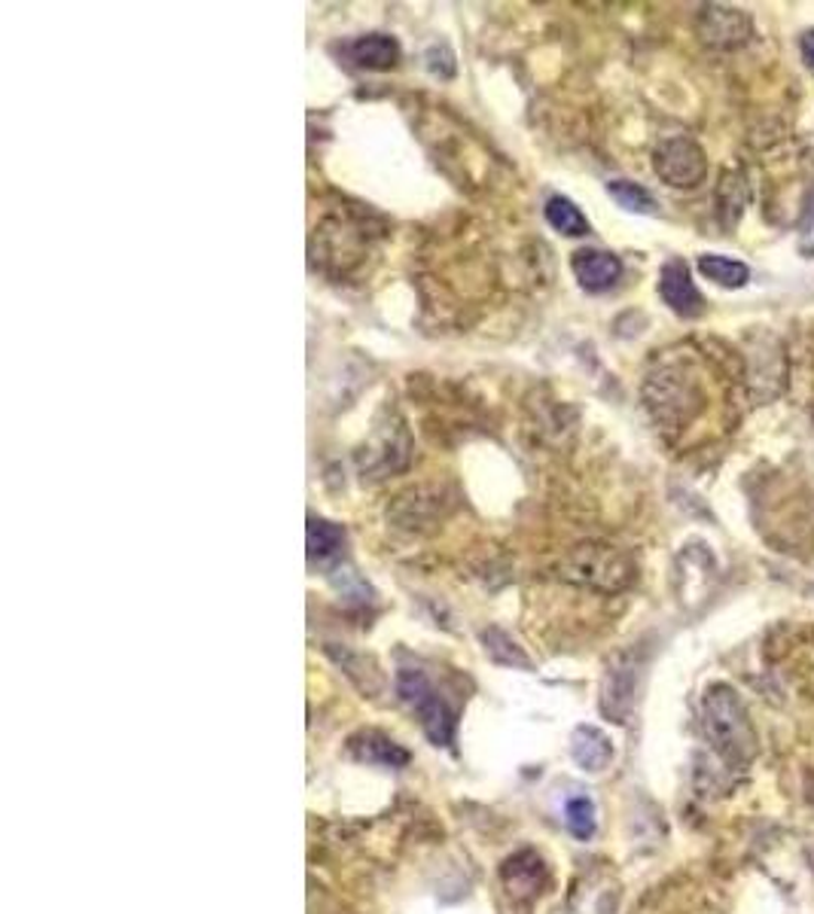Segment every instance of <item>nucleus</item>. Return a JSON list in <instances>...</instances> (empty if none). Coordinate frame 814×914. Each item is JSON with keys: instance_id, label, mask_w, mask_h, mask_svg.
Here are the masks:
<instances>
[{"instance_id": "f257e3e1", "label": "nucleus", "mask_w": 814, "mask_h": 914, "mask_svg": "<svg viewBox=\"0 0 814 914\" xmlns=\"http://www.w3.org/2000/svg\"><path fill=\"white\" fill-rule=\"evenodd\" d=\"M702 726H705V738L714 747V753L732 769H748L760 753L748 707L726 683L708 686L705 701H702Z\"/></svg>"}, {"instance_id": "f03ea898", "label": "nucleus", "mask_w": 814, "mask_h": 914, "mask_svg": "<svg viewBox=\"0 0 814 914\" xmlns=\"http://www.w3.org/2000/svg\"><path fill=\"white\" fill-rule=\"evenodd\" d=\"M562 576L567 583L595 588V591H622L634 583V562L626 552L605 543H583L571 548L562 562Z\"/></svg>"}, {"instance_id": "7ed1b4c3", "label": "nucleus", "mask_w": 814, "mask_h": 914, "mask_svg": "<svg viewBox=\"0 0 814 914\" xmlns=\"http://www.w3.org/2000/svg\"><path fill=\"white\" fill-rule=\"evenodd\" d=\"M397 693H400V698L419 714L421 729H424V735H427L436 747L452 744V738H455V714H452V707L436 695L431 679L424 677V671L403 667V671L397 674Z\"/></svg>"}, {"instance_id": "20e7f679", "label": "nucleus", "mask_w": 814, "mask_h": 914, "mask_svg": "<svg viewBox=\"0 0 814 914\" xmlns=\"http://www.w3.org/2000/svg\"><path fill=\"white\" fill-rule=\"evenodd\" d=\"M653 168L659 181H665L674 189H696L708 177V156L693 138H665L653 150Z\"/></svg>"}, {"instance_id": "39448f33", "label": "nucleus", "mask_w": 814, "mask_h": 914, "mask_svg": "<svg viewBox=\"0 0 814 914\" xmlns=\"http://www.w3.org/2000/svg\"><path fill=\"white\" fill-rule=\"evenodd\" d=\"M638 659L634 653L614 655V662L607 665L605 686H601V714L614 722H629L638 698Z\"/></svg>"}, {"instance_id": "423d86ee", "label": "nucleus", "mask_w": 814, "mask_h": 914, "mask_svg": "<svg viewBox=\"0 0 814 914\" xmlns=\"http://www.w3.org/2000/svg\"><path fill=\"white\" fill-rule=\"evenodd\" d=\"M659 296L665 300L671 312L681 317H702L705 314V296L693 284L690 265L683 260H669L659 272Z\"/></svg>"}, {"instance_id": "0eeeda50", "label": "nucleus", "mask_w": 814, "mask_h": 914, "mask_svg": "<svg viewBox=\"0 0 814 914\" xmlns=\"http://www.w3.org/2000/svg\"><path fill=\"white\" fill-rule=\"evenodd\" d=\"M698 37L717 50H736L750 37V19L732 7H705L698 15Z\"/></svg>"}, {"instance_id": "6e6552de", "label": "nucleus", "mask_w": 814, "mask_h": 914, "mask_svg": "<svg viewBox=\"0 0 814 914\" xmlns=\"http://www.w3.org/2000/svg\"><path fill=\"white\" fill-rule=\"evenodd\" d=\"M571 269H574L579 287L589 290V293H605L619 281L622 262L607 250H577L574 260H571Z\"/></svg>"}, {"instance_id": "1a4fd4ad", "label": "nucleus", "mask_w": 814, "mask_h": 914, "mask_svg": "<svg viewBox=\"0 0 814 914\" xmlns=\"http://www.w3.org/2000/svg\"><path fill=\"white\" fill-rule=\"evenodd\" d=\"M571 757L583 771L601 774L614 762V741L595 726H577L571 735Z\"/></svg>"}, {"instance_id": "9d476101", "label": "nucleus", "mask_w": 814, "mask_h": 914, "mask_svg": "<svg viewBox=\"0 0 814 914\" xmlns=\"http://www.w3.org/2000/svg\"><path fill=\"white\" fill-rule=\"evenodd\" d=\"M503 884H507V893H510L512 900L538 896L540 884H543V862H540L538 853L522 850L512 860H507V866H503Z\"/></svg>"}, {"instance_id": "9b49d317", "label": "nucleus", "mask_w": 814, "mask_h": 914, "mask_svg": "<svg viewBox=\"0 0 814 914\" xmlns=\"http://www.w3.org/2000/svg\"><path fill=\"white\" fill-rule=\"evenodd\" d=\"M348 55L355 58V65L372 67V70H384V67H394L400 58V46L394 37L388 34H367V37H357L348 46Z\"/></svg>"}, {"instance_id": "f8f14e48", "label": "nucleus", "mask_w": 814, "mask_h": 914, "mask_svg": "<svg viewBox=\"0 0 814 914\" xmlns=\"http://www.w3.org/2000/svg\"><path fill=\"white\" fill-rule=\"evenodd\" d=\"M355 753L360 759H367L372 765H381V769H403L409 765V750L384 738V735H376V731H367L360 735L355 741Z\"/></svg>"}, {"instance_id": "ddd939ff", "label": "nucleus", "mask_w": 814, "mask_h": 914, "mask_svg": "<svg viewBox=\"0 0 814 914\" xmlns=\"http://www.w3.org/2000/svg\"><path fill=\"white\" fill-rule=\"evenodd\" d=\"M750 189L745 174L738 171H726L720 177V186H717V208H720V217L726 226H736L745 214V205H748Z\"/></svg>"}, {"instance_id": "4468645a", "label": "nucleus", "mask_w": 814, "mask_h": 914, "mask_svg": "<svg viewBox=\"0 0 814 914\" xmlns=\"http://www.w3.org/2000/svg\"><path fill=\"white\" fill-rule=\"evenodd\" d=\"M698 272L705 274L708 281H714L717 287L738 290L750 281V269L741 260H729L720 253H705L698 257Z\"/></svg>"}, {"instance_id": "2eb2a0df", "label": "nucleus", "mask_w": 814, "mask_h": 914, "mask_svg": "<svg viewBox=\"0 0 814 914\" xmlns=\"http://www.w3.org/2000/svg\"><path fill=\"white\" fill-rule=\"evenodd\" d=\"M345 546V531L339 524L324 522V519H308V562L324 564L339 555Z\"/></svg>"}, {"instance_id": "dca6fc26", "label": "nucleus", "mask_w": 814, "mask_h": 914, "mask_svg": "<svg viewBox=\"0 0 814 914\" xmlns=\"http://www.w3.org/2000/svg\"><path fill=\"white\" fill-rule=\"evenodd\" d=\"M546 222H550L555 232L571 238L586 236V232H589V220H586L583 210L565 196H552L550 202H546Z\"/></svg>"}, {"instance_id": "f3484780", "label": "nucleus", "mask_w": 814, "mask_h": 914, "mask_svg": "<svg viewBox=\"0 0 814 914\" xmlns=\"http://www.w3.org/2000/svg\"><path fill=\"white\" fill-rule=\"evenodd\" d=\"M482 643H486V653L491 662L507 667H522V671H531V659L522 653V646L500 628H488L482 631Z\"/></svg>"}, {"instance_id": "a211bd4d", "label": "nucleus", "mask_w": 814, "mask_h": 914, "mask_svg": "<svg viewBox=\"0 0 814 914\" xmlns=\"http://www.w3.org/2000/svg\"><path fill=\"white\" fill-rule=\"evenodd\" d=\"M607 193L617 202L619 208L631 210V214H653L656 210V198L647 193L641 183L631 181H610L607 183Z\"/></svg>"}, {"instance_id": "6ab92c4d", "label": "nucleus", "mask_w": 814, "mask_h": 914, "mask_svg": "<svg viewBox=\"0 0 814 914\" xmlns=\"http://www.w3.org/2000/svg\"><path fill=\"white\" fill-rule=\"evenodd\" d=\"M565 823H567V829H571V836L579 838V841H589V838L595 836V826H598L591 798H586V796L571 798V802L565 805Z\"/></svg>"}, {"instance_id": "aec40b11", "label": "nucleus", "mask_w": 814, "mask_h": 914, "mask_svg": "<svg viewBox=\"0 0 814 914\" xmlns=\"http://www.w3.org/2000/svg\"><path fill=\"white\" fill-rule=\"evenodd\" d=\"M800 50H802V58H805V65L814 67V31H805V34H802Z\"/></svg>"}]
</instances>
